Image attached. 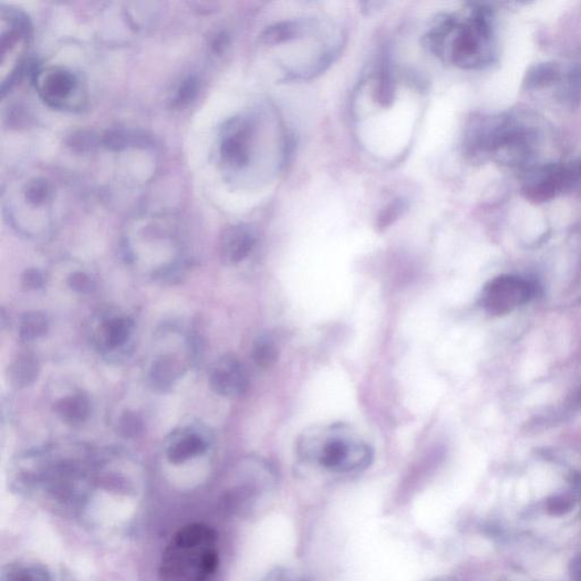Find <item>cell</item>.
<instances>
[{
    "label": "cell",
    "instance_id": "6da1fadb",
    "mask_svg": "<svg viewBox=\"0 0 581 581\" xmlns=\"http://www.w3.org/2000/svg\"><path fill=\"white\" fill-rule=\"evenodd\" d=\"M425 43L435 55L460 68H482L491 62L493 55L490 12L476 8L465 22L452 15H441Z\"/></svg>",
    "mask_w": 581,
    "mask_h": 581
},
{
    "label": "cell",
    "instance_id": "7a4b0ae2",
    "mask_svg": "<svg viewBox=\"0 0 581 581\" xmlns=\"http://www.w3.org/2000/svg\"><path fill=\"white\" fill-rule=\"evenodd\" d=\"M220 554L214 529L191 524L179 529L162 554V581H211L219 568Z\"/></svg>",
    "mask_w": 581,
    "mask_h": 581
},
{
    "label": "cell",
    "instance_id": "3957f363",
    "mask_svg": "<svg viewBox=\"0 0 581 581\" xmlns=\"http://www.w3.org/2000/svg\"><path fill=\"white\" fill-rule=\"evenodd\" d=\"M300 454L306 461L334 474H353L367 469L374 452L366 443L337 435H309L301 441Z\"/></svg>",
    "mask_w": 581,
    "mask_h": 581
},
{
    "label": "cell",
    "instance_id": "277c9868",
    "mask_svg": "<svg viewBox=\"0 0 581 581\" xmlns=\"http://www.w3.org/2000/svg\"><path fill=\"white\" fill-rule=\"evenodd\" d=\"M536 295L535 284L513 275H501L485 286L482 304L491 315H507Z\"/></svg>",
    "mask_w": 581,
    "mask_h": 581
},
{
    "label": "cell",
    "instance_id": "5b68a950",
    "mask_svg": "<svg viewBox=\"0 0 581 581\" xmlns=\"http://www.w3.org/2000/svg\"><path fill=\"white\" fill-rule=\"evenodd\" d=\"M209 386L217 394L236 398L248 390V375L239 359L231 354L225 355L212 367Z\"/></svg>",
    "mask_w": 581,
    "mask_h": 581
},
{
    "label": "cell",
    "instance_id": "8992f818",
    "mask_svg": "<svg viewBox=\"0 0 581 581\" xmlns=\"http://www.w3.org/2000/svg\"><path fill=\"white\" fill-rule=\"evenodd\" d=\"M251 127L246 120H236L228 128L221 144V157L234 169H244L250 161Z\"/></svg>",
    "mask_w": 581,
    "mask_h": 581
},
{
    "label": "cell",
    "instance_id": "52a82bcc",
    "mask_svg": "<svg viewBox=\"0 0 581 581\" xmlns=\"http://www.w3.org/2000/svg\"><path fill=\"white\" fill-rule=\"evenodd\" d=\"M78 89V79L72 72L64 69H53L41 78L39 90L41 97L50 106L65 107L74 91Z\"/></svg>",
    "mask_w": 581,
    "mask_h": 581
},
{
    "label": "cell",
    "instance_id": "ba28073f",
    "mask_svg": "<svg viewBox=\"0 0 581 581\" xmlns=\"http://www.w3.org/2000/svg\"><path fill=\"white\" fill-rule=\"evenodd\" d=\"M256 245L253 229L244 225L227 229L221 240V256L228 263H239L249 256Z\"/></svg>",
    "mask_w": 581,
    "mask_h": 581
},
{
    "label": "cell",
    "instance_id": "9c48e42d",
    "mask_svg": "<svg viewBox=\"0 0 581 581\" xmlns=\"http://www.w3.org/2000/svg\"><path fill=\"white\" fill-rule=\"evenodd\" d=\"M569 175L568 171L561 167H550L543 170L536 179L530 181L526 187V194L529 199L544 202L553 198L558 192L561 191L566 186Z\"/></svg>",
    "mask_w": 581,
    "mask_h": 581
},
{
    "label": "cell",
    "instance_id": "30bf717a",
    "mask_svg": "<svg viewBox=\"0 0 581 581\" xmlns=\"http://www.w3.org/2000/svg\"><path fill=\"white\" fill-rule=\"evenodd\" d=\"M90 400L83 393L66 396L55 404V411L62 420L69 424H81L90 415Z\"/></svg>",
    "mask_w": 581,
    "mask_h": 581
},
{
    "label": "cell",
    "instance_id": "8fae6325",
    "mask_svg": "<svg viewBox=\"0 0 581 581\" xmlns=\"http://www.w3.org/2000/svg\"><path fill=\"white\" fill-rule=\"evenodd\" d=\"M40 365L32 353H21L10 366V380L19 388L30 386L39 376Z\"/></svg>",
    "mask_w": 581,
    "mask_h": 581
},
{
    "label": "cell",
    "instance_id": "7c38bea8",
    "mask_svg": "<svg viewBox=\"0 0 581 581\" xmlns=\"http://www.w3.org/2000/svg\"><path fill=\"white\" fill-rule=\"evenodd\" d=\"M207 447V442L203 437L196 434H190L171 444L167 457L174 465H181L187 460L206 452Z\"/></svg>",
    "mask_w": 581,
    "mask_h": 581
},
{
    "label": "cell",
    "instance_id": "4fadbf2b",
    "mask_svg": "<svg viewBox=\"0 0 581 581\" xmlns=\"http://www.w3.org/2000/svg\"><path fill=\"white\" fill-rule=\"evenodd\" d=\"M182 365L173 357H162L154 363L152 380L154 386L162 391L173 386L175 380L181 378Z\"/></svg>",
    "mask_w": 581,
    "mask_h": 581
},
{
    "label": "cell",
    "instance_id": "5bb4252c",
    "mask_svg": "<svg viewBox=\"0 0 581 581\" xmlns=\"http://www.w3.org/2000/svg\"><path fill=\"white\" fill-rule=\"evenodd\" d=\"M131 329V321L123 317L107 320L103 326L104 344L110 349L120 348L128 341Z\"/></svg>",
    "mask_w": 581,
    "mask_h": 581
},
{
    "label": "cell",
    "instance_id": "9a60e30c",
    "mask_svg": "<svg viewBox=\"0 0 581 581\" xmlns=\"http://www.w3.org/2000/svg\"><path fill=\"white\" fill-rule=\"evenodd\" d=\"M48 317L43 312H28L21 320L20 338L24 342H32L48 332Z\"/></svg>",
    "mask_w": 581,
    "mask_h": 581
},
{
    "label": "cell",
    "instance_id": "2e32d148",
    "mask_svg": "<svg viewBox=\"0 0 581 581\" xmlns=\"http://www.w3.org/2000/svg\"><path fill=\"white\" fill-rule=\"evenodd\" d=\"M300 33L301 27L298 22H282L267 28L262 32L261 40L265 45H279L295 39Z\"/></svg>",
    "mask_w": 581,
    "mask_h": 581
},
{
    "label": "cell",
    "instance_id": "e0dca14e",
    "mask_svg": "<svg viewBox=\"0 0 581 581\" xmlns=\"http://www.w3.org/2000/svg\"><path fill=\"white\" fill-rule=\"evenodd\" d=\"M104 148L112 152H120L128 147L129 145H147V137L123 131V129H111L103 137Z\"/></svg>",
    "mask_w": 581,
    "mask_h": 581
},
{
    "label": "cell",
    "instance_id": "ac0fdd59",
    "mask_svg": "<svg viewBox=\"0 0 581 581\" xmlns=\"http://www.w3.org/2000/svg\"><path fill=\"white\" fill-rule=\"evenodd\" d=\"M254 363L261 369H270L278 361V349L271 338L262 336L254 343L253 350Z\"/></svg>",
    "mask_w": 581,
    "mask_h": 581
},
{
    "label": "cell",
    "instance_id": "d6986e66",
    "mask_svg": "<svg viewBox=\"0 0 581 581\" xmlns=\"http://www.w3.org/2000/svg\"><path fill=\"white\" fill-rule=\"evenodd\" d=\"M4 581H50V577L43 567L30 564L12 568L4 577Z\"/></svg>",
    "mask_w": 581,
    "mask_h": 581
},
{
    "label": "cell",
    "instance_id": "ffe728a7",
    "mask_svg": "<svg viewBox=\"0 0 581 581\" xmlns=\"http://www.w3.org/2000/svg\"><path fill=\"white\" fill-rule=\"evenodd\" d=\"M53 189L52 186L45 178H35L28 183L27 189H25V198L33 206H41L52 198Z\"/></svg>",
    "mask_w": 581,
    "mask_h": 581
},
{
    "label": "cell",
    "instance_id": "44dd1931",
    "mask_svg": "<svg viewBox=\"0 0 581 581\" xmlns=\"http://www.w3.org/2000/svg\"><path fill=\"white\" fill-rule=\"evenodd\" d=\"M376 100L382 104V106H390L394 102V83H393L390 71L387 68H383L380 71L378 85L376 87Z\"/></svg>",
    "mask_w": 581,
    "mask_h": 581
},
{
    "label": "cell",
    "instance_id": "7402d4cb",
    "mask_svg": "<svg viewBox=\"0 0 581 581\" xmlns=\"http://www.w3.org/2000/svg\"><path fill=\"white\" fill-rule=\"evenodd\" d=\"M119 432L127 438L139 436L144 432V421L137 413L125 411L120 418Z\"/></svg>",
    "mask_w": 581,
    "mask_h": 581
},
{
    "label": "cell",
    "instance_id": "603a6c76",
    "mask_svg": "<svg viewBox=\"0 0 581 581\" xmlns=\"http://www.w3.org/2000/svg\"><path fill=\"white\" fill-rule=\"evenodd\" d=\"M199 80L195 75H190L181 83L174 99V106L183 107L194 102L199 92Z\"/></svg>",
    "mask_w": 581,
    "mask_h": 581
},
{
    "label": "cell",
    "instance_id": "cb8c5ba5",
    "mask_svg": "<svg viewBox=\"0 0 581 581\" xmlns=\"http://www.w3.org/2000/svg\"><path fill=\"white\" fill-rule=\"evenodd\" d=\"M68 144L75 152H89L98 144V137L91 131H78L69 137Z\"/></svg>",
    "mask_w": 581,
    "mask_h": 581
},
{
    "label": "cell",
    "instance_id": "d4e9b609",
    "mask_svg": "<svg viewBox=\"0 0 581 581\" xmlns=\"http://www.w3.org/2000/svg\"><path fill=\"white\" fill-rule=\"evenodd\" d=\"M68 284L78 294L87 295L95 290V283L91 276L86 273H74L70 276Z\"/></svg>",
    "mask_w": 581,
    "mask_h": 581
},
{
    "label": "cell",
    "instance_id": "484cf974",
    "mask_svg": "<svg viewBox=\"0 0 581 581\" xmlns=\"http://www.w3.org/2000/svg\"><path fill=\"white\" fill-rule=\"evenodd\" d=\"M21 281L25 290H37L44 286L45 278L39 270L30 269L24 271Z\"/></svg>",
    "mask_w": 581,
    "mask_h": 581
},
{
    "label": "cell",
    "instance_id": "4316f807",
    "mask_svg": "<svg viewBox=\"0 0 581 581\" xmlns=\"http://www.w3.org/2000/svg\"><path fill=\"white\" fill-rule=\"evenodd\" d=\"M261 581H306L295 572L287 569H276Z\"/></svg>",
    "mask_w": 581,
    "mask_h": 581
},
{
    "label": "cell",
    "instance_id": "83f0119b",
    "mask_svg": "<svg viewBox=\"0 0 581 581\" xmlns=\"http://www.w3.org/2000/svg\"><path fill=\"white\" fill-rule=\"evenodd\" d=\"M404 209L403 203H393L390 208H387L384 215L379 219L380 227L386 228L388 224H391L393 220L398 217Z\"/></svg>",
    "mask_w": 581,
    "mask_h": 581
},
{
    "label": "cell",
    "instance_id": "f1b7e54d",
    "mask_svg": "<svg viewBox=\"0 0 581 581\" xmlns=\"http://www.w3.org/2000/svg\"><path fill=\"white\" fill-rule=\"evenodd\" d=\"M571 501L566 496L555 497L554 500H552L549 504L550 510L554 513H564L570 510Z\"/></svg>",
    "mask_w": 581,
    "mask_h": 581
},
{
    "label": "cell",
    "instance_id": "f546056e",
    "mask_svg": "<svg viewBox=\"0 0 581 581\" xmlns=\"http://www.w3.org/2000/svg\"><path fill=\"white\" fill-rule=\"evenodd\" d=\"M229 37L227 33L221 32L217 35L214 41H212V48L216 54L224 53L228 47Z\"/></svg>",
    "mask_w": 581,
    "mask_h": 581
},
{
    "label": "cell",
    "instance_id": "4dcf8cb0",
    "mask_svg": "<svg viewBox=\"0 0 581 581\" xmlns=\"http://www.w3.org/2000/svg\"><path fill=\"white\" fill-rule=\"evenodd\" d=\"M571 578L581 581V557L576 558L571 564Z\"/></svg>",
    "mask_w": 581,
    "mask_h": 581
}]
</instances>
